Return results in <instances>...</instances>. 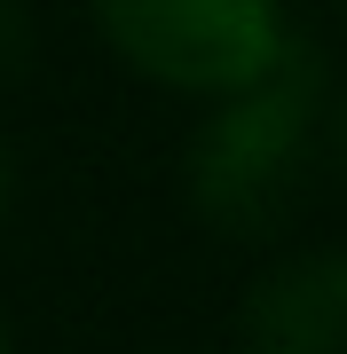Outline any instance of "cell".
I'll return each instance as SVG.
<instances>
[{
	"mask_svg": "<svg viewBox=\"0 0 347 354\" xmlns=\"http://www.w3.org/2000/svg\"><path fill=\"white\" fill-rule=\"evenodd\" d=\"M323 102H332V64L300 32L284 39L269 71H253L229 95H206L190 158H181V197H190L197 228L229 244H269L308 197Z\"/></svg>",
	"mask_w": 347,
	"mask_h": 354,
	"instance_id": "obj_1",
	"label": "cell"
},
{
	"mask_svg": "<svg viewBox=\"0 0 347 354\" xmlns=\"http://www.w3.org/2000/svg\"><path fill=\"white\" fill-rule=\"evenodd\" d=\"M0 354H16V330H8V315H0Z\"/></svg>",
	"mask_w": 347,
	"mask_h": 354,
	"instance_id": "obj_7",
	"label": "cell"
},
{
	"mask_svg": "<svg viewBox=\"0 0 347 354\" xmlns=\"http://www.w3.org/2000/svg\"><path fill=\"white\" fill-rule=\"evenodd\" d=\"M237 354H347V244H292L244 283Z\"/></svg>",
	"mask_w": 347,
	"mask_h": 354,
	"instance_id": "obj_3",
	"label": "cell"
},
{
	"mask_svg": "<svg viewBox=\"0 0 347 354\" xmlns=\"http://www.w3.org/2000/svg\"><path fill=\"white\" fill-rule=\"evenodd\" d=\"M103 48L166 95H229L292 39L284 0H87Z\"/></svg>",
	"mask_w": 347,
	"mask_h": 354,
	"instance_id": "obj_2",
	"label": "cell"
},
{
	"mask_svg": "<svg viewBox=\"0 0 347 354\" xmlns=\"http://www.w3.org/2000/svg\"><path fill=\"white\" fill-rule=\"evenodd\" d=\"M8 197H16V150H8V134H0V221H8Z\"/></svg>",
	"mask_w": 347,
	"mask_h": 354,
	"instance_id": "obj_6",
	"label": "cell"
},
{
	"mask_svg": "<svg viewBox=\"0 0 347 354\" xmlns=\"http://www.w3.org/2000/svg\"><path fill=\"white\" fill-rule=\"evenodd\" d=\"M323 142H332V165H339V181H347V87L323 102Z\"/></svg>",
	"mask_w": 347,
	"mask_h": 354,
	"instance_id": "obj_5",
	"label": "cell"
},
{
	"mask_svg": "<svg viewBox=\"0 0 347 354\" xmlns=\"http://www.w3.org/2000/svg\"><path fill=\"white\" fill-rule=\"evenodd\" d=\"M32 48H39V32H32V8L24 0H0V79H16L32 64Z\"/></svg>",
	"mask_w": 347,
	"mask_h": 354,
	"instance_id": "obj_4",
	"label": "cell"
}]
</instances>
